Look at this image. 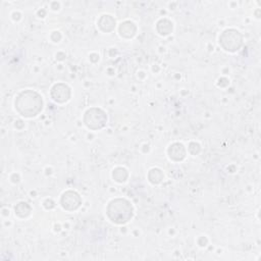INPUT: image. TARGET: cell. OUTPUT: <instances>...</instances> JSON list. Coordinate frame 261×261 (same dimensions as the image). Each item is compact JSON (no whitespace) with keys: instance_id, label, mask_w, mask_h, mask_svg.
Masks as SVG:
<instances>
[{"instance_id":"obj_1","label":"cell","mask_w":261,"mask_h":261,"mask_svg":"<svg viewBox=\"0 0 261 261\" xmlns=\"http://www.w3.org/2000/svg\"><path fill=\"white\" fill-rule=\"evenodd\" d=\"M42 98L36 92H22L15 101V108L23 116H35L42 110Z\"/></svg>"},{"instance_id":"obj_2","label":"cell","mask_w":261,"mask_h":261,"mask_svg":"<svg viewBox=\"0 0 261 261\" xmlns=\"http://www.w3.org/2000/svg\"><path fill=\"white\" fill-rule=\"evenodd\" d=\"M107 215L112 222L116 224H125L132 219L133 208L127 200L116 199L108 205Z\"/></svg>"},{"instance_id":"obj_3","label":"cell","mask_w":261,"mask_h":261,"mask_svg":"<svg viewBox=\"0 0 261 261\" xmlns=\"http://www.w3.org/2000/svg\"><path fill=\"white\" fill-rule=\"evenodd\" d=\"M106 123L105 113L97 108H92L86 112L85 124L91 129H101Z\"/></svg>"},{"instance_id":"obj_4","label":"cell","mask_w":261,"mask_h":261,"mask_svg":"<svg viewBox=\"0 0 261 261\" xmlns=\"http://www.w3.org/2000/svg\"><path fill=\"white\" fill-rule=\"evenodd\" d=\"M61 204L63 208L68 209V210H73L79 207L80 205V197L77 193L74 192H67L63 194L62 199H61Z\"/></svg>"},{"instance_id":"obj_5","label":"cell","mask_w":261,"mask_h":261,"mask_svg":"<svg viewBox=\"0 0 261 261\" xmlns=\"http://www.w3.org/2000/svg\"><path fill=\"white\" fill-rule=\"evenodd\" d=\"M61 85H56L52 89V96L53 99L58 102H64L69 97V89L63 85L62 89H60Z\"/></svg>"},{"instance_id":"obj_6","label":"cell","mask_w":261,"mask_h":261,"mask_svg":"<svg viewBox=\"0 0 261 261\" xmlns=\"http://www.w3.org/2000/svg\"><path fill=\"white\" fill-rule=\"evenodd\" d=\"M170 156L171 158L173 159H176V156L177 157V160H181L185 157V149H184V146L182 144H174L173 146H171L170 148Z\"/></svg>"}]
</instances>
